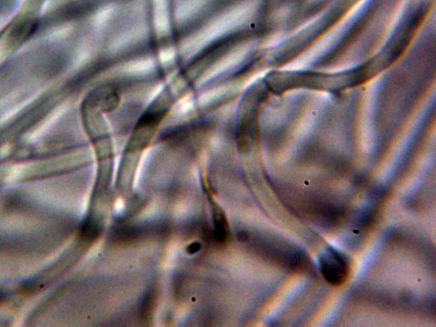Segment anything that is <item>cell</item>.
Here are the masks:
<instances>
[{
  "mask_svg": "<svg viewBox=\"0 0 436 327\" xmlns=\"http://www.w3.org/2000/svg\"><path fill=\"white\" fill-rule=\"evenodd\" d=\"M320 271L326 281L332 286H340L347 280L348 266L343 256L334 250H328L319 261Z\"/></svg>",
  "mask_w": 436,
  "mask_h": 327,
  "instance_id": "cell-1",
  "label": "cell"
},
{
  "mask_svg": "<svg viewBox=\"0 0 436 327\" xmlns=\"http://www.w3.org/2000/svg\"><path fill=\"white\" fill-rule=\"evenodd\" d=\"M228 235V224L227 221L221 214H218L215 217V231L214 238L218 242H224Z\"/></svg>",
  "mask_w": 436,
  "mask_h": 327,
  "instance_id": "cell-2",
  "label": "cell"
},
{
  "mask_svg": "<svg viewBox=\"0 0 436 327\" xmlns=\"http://www.w3.org/2000/svg\"><path fill=\"white\" fill-rule=\"evenodd\" d=\"M82 233L86 239H94L98 234V229L95 224L89 222L83 227Z\"/></svg>",
  "mask_w": 436,
  "mask_h": 327,
  "instance_id": "cell-3",
  "label": "cell"
},
{
  "mask_svg": "<svg viewBox=\"0 0 436 327\" xmlns=\"http://www.w3.org/2000/svg\"><path fill=\"white\" fill-rule=\"evenodd\" d=\"M199 249H200V245H199V243H194V244H192V245H190L188 249H187V251L192 254V253L199 252Z\"/></svg>",
  "mask_w": 436,
  "mask_h": 327,
  "instance_id": "cell-4",
  "label": "cell"
}]
</instances>
